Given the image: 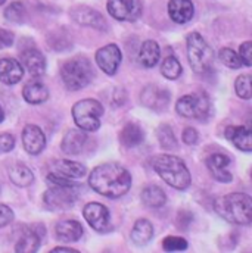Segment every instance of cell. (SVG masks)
Returning <instances> with one entry per match:
<instances>
[{
  "label": "cell",
  "mask_w": 252,
  "mask_h": 253,
  "mask_svg": "<svg viewBox=\"0 0 252 253\" xmlns=\"http://www.w3.org/2000/svg\"><path fill=\"white\" fill-rule=\"evenodd\" d=\"M89 186L105 197L118 199L131 187V175L120 164H102L90 172Z\"/></svg>",
  "instance_id": "6da1fadb"
},
{
  "label": "cell",
  "mask_w": 252,
  "mask_h": 253,
  "mask_svg": "<svg viewBox=\"0 0 252 253\" xmlns=\"http://www.w3.org/2000/svg\"><path fill=\"white\" fill-rule=\"evenodd\" d=\"M215 212L226 221L236 225H250L252 222V199L245 193H230L214 202Z\"/></svg>",
  "instance_id": "7a4b0ae2"
},
{
  "label": "cell",
  "mask_w": 252,
  "mask_h": 253,
  "mask_svg": "<svg viewBox=\"0 0 252 253\" xmlns=\"http://www.w3.org/2000/svg\"><path fill=\"white\" fill-rule=\"evenodd\" d=\"M155 172L173 189L186 190L190 186V172L185 162L174 155H158L153 159Z\"/></svg>",
  "instance_id": "3957f363"
},
{
  "label": "cell",
  "mask_w": 252,
  "mask_h": 253,
  "mask_svg": "<svg viewBox=\"0 0 252 253\" xmlns=\"http://www.w3.org/2000/svg\"><path fill=\"white\" fill-rule=\"evenodd\" d=\"M95 77L89 59L83 56L72 58L61 66V78L68 90H81L92 83Z\"/></svg>",
  "instance_id": "277c9868"
},
{
  "label": "cell",
  "mask_w": 252,
  "mask_h": 253,
  "mask_svg": "<svg viewBox=\"0 0 252 253\" xmlns=\"http://www.w3.org/2000/svg\"><path fill=\"white\" fill-rule=\"evenodd\" d=\"M186 42H188V58L192 69L201 75L206 74L212 66V59H214L212 49L208 46V43L199 33H190Z\"/></svg>",
  "instance_id": "5b68a950"
},
{
  "label": "cell",
  "mask_w": 252,
  "mask_h": 253,
  "mask_svg": "<svg viewBox=\"0 0 252 253\" xmlns=\"http://www.w3.org/2000/svg\"><path fill=\"white\" fill-rule=\"evenodd\" d=\"M103 106L95 99H84L72 106V118L83 131H96L101 126Z\"/></svg>",
  "instance_id": "8992f818"
},
{
  "label": "cell",
  "mask_w": 252,
  "mask_h": 253,
  "mask_svg": "<svg viewBox=\"0 0 252 253\" xmlns=\"http://www.w3.org/2000/svg\"><path fill=\"white\" fill-rule=\"evenodd\" d=\"M176 111L179 115L185 118L203 121V120H208L212 108L206 94L195 93V94H186L180 97L176 103Z\"/></svg>",
  "instance_id": "52a82bcc"
},
{
  "label": "cell",
  "mask_w": 252,
  "mask_h": 253,
  "mask_svg": "<svg viewBox=\"0 0 252 253\" xmlns=\"http://www.w3.org/2000/svg\"><path fill=\"white\" fill-rule=\"evenodd\" d=\"M74 187H66V186H52L50 189L45 193V205L52 209V211H63L69 209L75 200L78 199V191Z\"/></svg>",
  "instance_id": "ba28073f"
},
{
  "label": "cell",
  "mask_w": 252,
  "mask_h": 253,
  "mask_svg": "<svg viewBox=\"0 0 252 253\" xmlns=\"http://www.w3.org/2000/svg\"><path fill=\"white\" fill-rule=\"evenodd\" d=\"M83 215H84L86 221L89 222V225L93 230H96L98 233H108L112 230L111 213H109L108 208L103 206L102 203L92 202V203L86 205L83 209Z\"/></svg>",
  "instance_id": "9c48e42d"
},
{
  "label": "cell",
  "mask_w": 252,
  "mask_h": 253,
  "mask_svg": "<svg viewBox=\"0 0 252 253\" xmlns=\"http://www.w3.org/2000/svg\"><path fill=\"white\" fill-rule=\"evenodd\" d=\"M43 237H45V227L42 224L30 225L21 233L19 239L16 240L15 251L19 253L37 252Z\"/></svg>",
  "instance_id": "30bf717a"
},
{
  "label": "cell",
  "mask_w": 252,
  "mask_h": 253,
  "mask_svg": "<svg viewBox=\"0 0 252 253\" xmlns=\"http://www.w3.org/2000/svg\"><path fill=\"white\" fill-rule=\"evenodd\" d=\"M170 91L162 88V87H158L155 84H151L148 87H145L140 93V100H142V105L152 109V111H156V112H161L164 111L168 103H170Z\"/></svg>",
  "instance_id": "8fae6325"
},
{
  "label": "cell",
  "mask_w": 252,
  "mask_h": 253,
  "mask_svg": "<svg viewBox=\"0 0 252 253\" xmlns=\"http://www.w3.org/2000/svg\"><path fill=\"white\" fill-rule=\"evenodd\" d=\"M108 12L117 21H136L142 6L139 0H108Z\"/></svg>",
  "instance_id": "7c38bea8"
},
{
  "label": "cell",
  "mask_w": 252,
  "mask_h": 253,
  "mask_svg": "<svg viewBox=\"0 0 252 253\" xmlns=\"http://www.w3.org/2000/svg\"><path fill=\"white\" fill-rule=\"evenodd\" d=\"M205 164H206V168H208L209 174L212 175V178L217 180L218 183H230L233 180V175L229 171L230 158L227 155L212 153L211 156L206 158Z\"/></svg>",
  "instance_id": "4fadbf2b"
},
{
  "label": "cell",
  "mask_w": 252,
  "mask_h": 253,
  "mask_svg": "<svg viewBox=\"0 0 252 253\" xmlns=\"http://www.w3.org/2000/svg\"><path fill=\"white\" fill-rule=\"evenodd\" d=\"M121 59H123V53L117 44H108L96 52V62L99 68L108 75H114L117 72Z\"/></svg>",
  "instance_id": "5bb4252c"
},
{
  "label": "cell",
  "mask_w": 252,
  "mask_h": 253,
  "mask_svg": "<svg viewBox=\"0 0 252 253\" xmlns=\"http://www.w3.org/2000/svg\"><path fill=\"white\" fill-rule=\"evenodd\" d=\"M71 18L84 25V27H92V28H96V30H106V22L103 19V16L92 9V7H87V6H75L71 9Z\"/></svg>",
  "instance_id": "9a60e30c"
},
{
  "label": "cell",
  "mask_w": 252,
  "mask_h": 253,
  "mask_svg": "<svg viewBox=\"0 0 252 253\" xmlns=\"http://www.w3.org/2000/svg\"><path fill=\"white\" fill-rule=\"evenodd\" d=\"M22 143L30 155H39L46 147V135L37 126L28 124L22 131Z\"/></svg>",
  "instance_id": "2e32d148"
},
{
  "label": "cell",
  "mask_w": 252,
  "mask_h": 253,
  "mask_svg": "<svg viewBox=\"0 0 252 253\" xmlns=\"http://www.w3.org/2000/svg\"><path fill=\"white\" fill-rule=\"evenodd\" d=\"M226 138L230 140L239 150L252 152V131L250 126H229L224 131Z\"/></svg>",
  "instance_id": "e0dca14e"
},
{
  "label": "cell",
  "mask_w": 252,
  "mask_h": 253,
  "mask_svg": "<svg viewBox=\"0 0 252 253\" xmlns=\"http://www.w3.org/2000/svg\"><path fill=\"white\" fill-rule=\"evenodd\" d=\"M56 239L63 243L78 242L83 236V227L78 221L74 219H62L56 224Z\"/></svg>",
  "instance_id": "ac0fdd59"
},
{
  "label": "cell",
  "mask_w": 252,
  "mask_h": 253,
  "mask_svg": "<svg viewBox=\"0 0 252 253\" xmlns=\"http://www.w3.org/2000/svg\"><path fill=\"white\" fill-rule=\"evenodd\" d=\"M168 15L176 24H186L195 15V6L192 0H170Z\"/></svg>",
  "instance_id": "d6986e66"
},
{
  "label": "cell",
  "mask_w": 252,
  "mask_h": 253,
  "mask_svg": "<svg viewBox=\"0 0 252 253\" xmlns=\"http://www.w3.org/2000/svg\"><path fill=\"white\" fill-rule=\"evenodd\" d=\"M22 77H24V68L22 65H19V62L10 58L0 59V81L1 83L7 85H13L19 83Z\"/></svg>",
  "instance_id": "ffe728a7"
},
{
  "label": "cell",
  "mask_w": 252,
  "mask_h": 253,
  "mask_svg": "<svg viewBox=\"0 0 252 253\" xmlns=\"http://www.w3.org/2000/svg\"><path fill=\"white\" fill-rule=\"evenodd\" d=\"M21 62L33 77H40L46 71V59L37 49H27L21 53Z\"/></svg>",
  "instance_id": "44dd1931"
},
{
  "label": "cell",
  "mask_w": 252,
  "mask_h": 253,
  "mask_svg": "<svg viewBox=\"0 0 252 253\" xmlns=\"http://www.w3.org/2000/svg\"><path fill=\"white\" fill-rule=\"evenodd\" d=\"M22 96L28 103L40 105L49 99V90L39 78H34L25 84V87L22 90Z\"/></svg>",
  "instance_id": "7402d4cb"
},
{
  "label": "cell",
  "mask_w": 252,
  "mask_h": 253,
  "mask_svg": "<svg viewBox=\"0 0 252 253\" xmlns=\"http://www.w3.org/2000/svg\"><path fill=\"white\" fill-rule=\"evenodd\" d=\"M87 141V135L81 129H69L62 138V152L66 155H78Z\"/></svg>",
  "instance_id": "603a6c76"
},
{
  "label": "cell",
  "mask_w": 252,
  "mask_h": 253,
  "mask_svg": "<svg viewBox=\"0 0 252 253\" xmlns=\"http://www.w3.org/2000/svg\"><path fill=\"white\" fill-rule=\"evenodd\" d=\"M50 172H55V174H59L62 177L74 180V178H81L86 175V167L78 164V162H74V161L59 159V161L53 162Z\"/></svg>",
  "instance_id": "cb8c5ba5"
},
{
  "label": "cell",
  "mask_w": 252,
  "mask_h": 253,
  "mask_svg": "<svg viewBox=\"0 0 252 253\" xmlns=\"http://www.w3.org/2000/svg\"><path fill=\"white\" fill-rule=\"evenodd\" d=\"M159 58H161V49H159L158 43L153 40H146L142 44L140 52H139L140 63L146 68H152L159 62Z\"/></svg>",
  "instance_id": "d4e9b609"
},
{
  "label": "cell",
  "mask_w": 252,
  "mask_h": 253,
  "mask_svg": "<svg viewBox=\"0 0 252 253\" xmlns=\"http://www.w3.org/2000/svg\"><path fill=\"white\" fill-rule=\"evenodd\" d=\"M145 138V134H143V129L137 124L134 123H128L123 131L120 132V141L121 144L127 147V149H131V147H136L139 146Z\"/></svg>",
  "instance_id": "484cf974"
},
{
  "label": "cell",
  "mask_w": 252,
  "mask_h": 253,
  "mask_svg": "<svg viewBox=\"0 0 252 253\" xmlns=\"http://www.w3.org/2000/svg\"><path fill=\"white\" fill-rule=\"evenodd\" d=\"M140 199H142L143 205H146L149 208H162L167 202L165 191L158 186L145 187L140 193Z\"/></svg>",
  "instance_id": "4316f807"
},
{
  "label": "cell",
  "mask_w": 252,
  "mask_h": 253,
  "mask_svg": "<svg viewBox=\"0 0 252 253\" xmlns=\"http://www.w3.org/2000/svg\"><path fill=\"white\" fill-rule=\"evenodd\" d=\"M152 236H153V227L148 219L136 221V224L131 230V240L136 245H139V246L148 245L151 242Z\"/></svg>",
  "instance_id": "83f0119b"
},
{
  "label": "cell",
  "mask_w": 252,
  "mask_h": 253,
  "mask_svg": "<svg viewBox=\"0 0 252 253\" xmlns=\"http://www.w3.org/2000/svg\"><path fill=\"white\" fill-rule=\"evenodd\" d=\"M9 178L15 186L27 187L34 181V174L28 167H25L22 164H16L9 168Z\"/></svg>",
  "instance_id": "f1b7e54d"
},
{
  "label": "cell",
  "mask_w": 252,
  "mask_h": 253,
  "mask_svg": "<svg viewBox=\"0 0 252 253\" xmlns=\"http://www.w3.org/2000/svg\"><path fill=\"white\" fill-rule=\"evenodd\" d=\"M156 137H158V141L161 144L162 149L165 150H173L177 147V140H176V135L171 129V126H167V124H162L156 129Z\"/></svg>",
  "instance_id": "f546056e"
},
{
  "label": "cell",
  "mask_w": 252,
  "mask_h": 253,
  "mask_svg": "<svg viewBox=\"0 0 252 253\" xmlns=\"http://www.w3.org/2000/svg\"><path fill=\"white\" fill-rule=\"evenodd\" d=\"M182 72H183V68L174 56H167L161 65V74L167 80H177L182 75Z\"/></svg>",
  "instance_id": "4dcf8cb0"
},
{
  "label": "cell",
  "mask_w": 252,
  "mask_h": 253,
  "mask_svg": "<svg viewBox=\"0 0 252 253\" xmlns=\"http://www.w3.org/2000/svg\"><path fill=\"white\" fill-rule=\"evenodd\" d=\"M235 90L236 94L244 99V100H250L252 96V84H251V75L245 74L236 78L235 81Z\"/></svg>",
  "instance_id": "1f68e13d"
},
{
  "label": "cell",
  "mask_w": 252,
  "mask_h": 253,
  "mask_svg": "<svg viewBox=\"0 0 252 253\" xmlns=\"http://www.w3.org/2000/svg\"><path fill=\"white\" fill-rule=\"evenodd\" d=\"M25 13H27V12H25V6H24L22 1H13V3H10V4L6 7V10H4L6 19L10 21V22H18V24L24 21Z\"/></svg>",
  "instance_id": "d6a6232c"
},
{
  "label": "cell",
  "mask_w": 252,
  "mask_h": 253,
  "mask_svg": "<svg viewBox=\"0 0 252 253\" xmlns=\"http://www.w3.org/2000/svg\"><path fill=\"white\" fill-rule=\"evenodd\" d=\"M218 58H220V61L224 63L226 66H229L232 69H239L241 66H244V63L241 61L239 55L235 50L229 49V47H223L220 50V53H218Z\"/></svg>",
  "instance_id": "836d02e7"
},
{
  "label": "cell",
  "mask_w": 252,
  "mask_h": 253,
  "mask_svg": "<svg viewBox=\"0 0 252 253\" xmlns=\"http://www.w3.org/2000/svg\"><path fill=\"white\" fill-rule=\"evenodd\" d=\"M162 249L167 252H180V251H186L188 249V242L182 237L177 236H170L165 237L162 242Z\"/></svg>",
  "instance_id": "e575fe53"
},
{
  "label": "cell",
  "mask_w": 252,
  "mask_h": 253,
  "mask_svg": "<svg viewBox=\"0 0 252 253\" xmlns=\"http://www.w3.org/2000/svg\"><path fill=\"white\" fill-rule=\"evenodd\" d=\"M239 58L245 66H251L252 65V43L251 42H245L244 44H241L239 49Z\"/></svg>",
  "instance_id": "d590c367"
},
{
  "label": "cell",
  "mask_w": 252,
  "mask_h": 253,
  "mask_svg": "<svg viewBox=\"0 0 252 253\" xmlns=\"http://www.w3.org/2000/svg\"><path fill=\"white\" fill-rule=\"evenodd\" d=\"M15 147V138L9 132L0 134V153H7Z\"/></svg>",
  "instance_id": "8d00e7d4"
},
{
  "label": "cell",
  "mask_w": 252,
  "mask_h": 253,
  "mask_svg": "<svg viewBox=\"0 0 252 253\" xmlns=\"http://www.w3.org/2000/svg\"><path fill=\"white\" fill-rule=\"evenodd\" d=\"M13 221V212L9 206L0 203V228L9 225Z\"/></svg>",
  "instance_id": "74e56055"
},
{
  "label": "cell",
  "mask_w": 252,
  "mask_h": 253,
  "mask_svg": "<svg viewBox=\"0 0 252 253\" xmlns=\"http://www.w3.org/2000/svg\"><path fill=\"white\" fill-rule=\"evenodd\" d=\"M15 42V36L13 33H10L9 30H3L0 28V50L1 49H7L13 44Z\"/></svg>",
  "instance_id": "f35d334b"
},
{
  "label": "cell",
  "mask_w": 252,
  "mask_h": 253,
  "mask_svg": "<svg viewBox=\"0 0 252 253\" xmlns=\"http://www.w3.org/2000/svg\"><path fill=\"white\" fill-rule=\"evenodd\" d=\"M199 140V132L193 128V126H188L185 131H183V141L189 146L196 144Z\"/></svg>",
  "instance_id": "ab89813d"
},
{
  "label": "cell",
  "mask_w": 252,
  "mask_h": 253,
  "mask_svg": "<svg viewBox=\"0 0 252 253\" xmlns=\"http://www.w3.org/2000/svg\"><path fill=\"white\" fill-rule=\"evenodd\" d=\"M53 252H71V253H77L75 249H71V248H65V246H59V248H55L52 249Z\"/></svg>",
  "instance_id": "60d3db41"
},
{
  "label": "cell",
  "mask_w": 252,
  "mask_h": 253,
  "mask_svg": "<svg viewBox=\"0 0 252 253\" xmlns=\"http://www.w3.org/2000/svg\"><path fill=\"white\" fill-rule=\"evenodd\" d=\"M3 120H4V111H3V108L0 106V123H3Z\"/></svg>",
  "instance_id": "b9f144b4"
},
{
  "label": "cell",
  "mask_w": 252,
  "mask_h": 253,
  "mask_svg": "<svg viewBox=\"0 0 252 253\" xmlns=\"http://www.w3.org/2000/svg\"><path fill=\"white\" fill-rule=\"evenodd\" d=\"M4 1H6V0H0V6H1V4H4Z\"/></svg>",
  "instance_id": "7bdbcfd3"
}]
</instances>
